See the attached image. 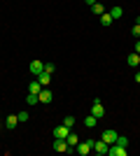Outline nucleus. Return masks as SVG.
<instances>
[{"label": "nucleus", "mask_w": 140, "mask_h": 156, "mask_svg": "<svg viewBox=\"0 0 140 156\" xmlns=\"http://www.w3.org/2000/svg\"><path fill=\"white\" fill-rule=\"evenodd\" d=\"M91 114L96 119H103V114H105V107H103V103H100L98 98L93 100V105H91Z\"/></svg>", "instance_id": "obj_2"}, {"label": "nucleus", "mask_w": 140, "mask_h": 156, "mask_svg": "<svg viewBox=\"0 0 140 156\" xmlns=\"http://www.w3.org/2000/svg\"><path fill=\"white\" fill-rule=\"evenodd\" d=\"M110 14H112L114 19H119L121 14H124V9H121V7H112V9H110Z\"/></svg>", "instance_id": "obj_18"}, {"label": "nucleus", "mask_w": 140, "mask_h": 156, "mask_svg": "<svg viewBox=\"0 0 140 156\" xmlns=\"http://www.w3.org/2000/svg\"><path fill=\"white\" fill-rule=\"evenodd\" d=\"M126 65H128V68H138V65H140V54L133 51V54L126 58Z\"/></svg>", "instance_id": "obj_10"}, {"label": "nucleus", "mask_w": 140, "mask_h": 156, "mask_svg": "<svg viewBox=\"0 0 140 156\" xmlns=\"http://www.w3.org/2000/svg\"><path fill=\"white\" fill-rule=\"evenodd\" d=\"M135 82H138V84H140V70L135 72Z\"/></svg>", "instance_id": "obj_27"}, {"label": "nucleus", "mask_w": 140, "mask_h": 156, "mask_svg": "<svg viewBox=\"0 0 140 156\" xmlns=\"http://www.w3.org/2000/svg\"><path fill=\"white\" fill-rule=\"evenodd\" d=\"M52 149H54V151H61V154H63V151H73L70 147H68V140H59V137H54Z\"/></svg>", "instance_id": "obj_3"}, {"label": "nucleus", "mask_w": 140, "mask_h": 156, "mask_svg": "<svg viewBox=\"0 0 140 156\" xmlns=\"http://www.w3.org/2000/svg\"><path fill=\"white\" fill-rule=\"evenodd\" d=\"M107 156H126V147H121V144H110L107 147Z\"/></svg>", "instance_id": "obj_4"}, {"label": "nucleus", "mask_w": 140, "mask_h": 156, "mask_svg": "<svg viewBox=\"0 0 140 156\" xmlns=\"http://www.w3.org/2000/svg\"><path fill=\"white\" fill-rule=\"evenodd\" d=\"M42 89H45V86H42L40 82H38V77H35L33 82H31V84H28V93H40Z\"/></svg>", "instance_id": "obj_11"}, {"label": "nucleus", "mask_w": 140, "mask_h": 156, "mask_svg": "<svg viewBox=\"0 0 140 156\" xmlns=\"http://www.w3.org/2000/svg\"><path fill=\"white\" fill-rule=\"evenodd\" d=\"M112 21H114V16H112V14H110V12H103V14H100V23H103V26H110V23H112Z\"/></svg>", "instance_id": "obj_13"}, {"label": "nucleus", "mask_w": 140, "mask_h": 156, "mask_svg": "<svg viewBox=\"0 0 140 156\" xmlns=\"http://www.w3.org/2000/svg\"><path fill=\"white\" fill-rule=\"evenodd\" d=\"M84 2H87L89 7H93V5H96V2H98V0H84Z\"/></svg>", "instance_id": "obj_25"}, {"label": "nucleus", "mask_w": 140, "mask_h": 156, "mask_svg": "<svg viewBox=\"0 0 140 156\" xmlns=\"http://www.w3.org/2000/svg\"><path fill=\"white\" fill-rule=\"evenodd\" d=\"M117 144H121V147H128V137L119 135V137H117Z\"/></svg>", "instance_id": "obj_21"}, {"label": "nucleus", "mask_w": 140, "mask_h": 156, "mask_svg": "<svg viewBox=\"0 0 140 156\" xmlns=\"http://www.w3.org/2000/svg\"><path fill=\"white\" fill-rule=\"evenodd\" d=\"M38 82H40L42 86H49V82H52V75H49V72H42V75H38Z\"/></svg>", "instance_id": "obj_15"}, {"label": "nucleus", "mask_w": 140, "mask_h": 156, "mask_svg": "<svg viewBox=\"0 0 140 156\" xmlns=\"http://www.w3.org/2000/svg\"><path fill=\"white\" fill-rule=\"evenodd\" d=\"M16 117H19V124H26L28 121V112H19Z\"/></svg>", "instance_id": "obj_20"}, {"label": "nucleus", "mask_w": 140, "mask_h": 156, "mask_svg": "<svg viewBox=\"0 0 140 156\" xmlns=\"http://www.w3.org/2000/svg\"><path fill=\"white\" fill-rule=\"evenodd\" d=\"M131 33H133L135 37H140V23H133V28H131Z\"/></svg>", "instance_id": "obj_24"}, {"label": "nucleus", "mask_w": 140, "mask_h": 156, "mask_svg": "<svg viewBox=\"0 0 140 156\" xmlns=\"http://www.w3.org/2000/svg\"><path fill=\"white\" fill-rule=\"evenodd\" d=\"M26 103L28 105H38V103H40V96H38V93H28V96H26Z\"/></svg>", "instance_id": "obj_17"}, {"label": "nucleus", "mask_w": 140, "mask_h": 156, "mask_svg": "<svg viewBox=\"0 0 140 156\" xmlns=\"http://www.w3.org/2000/svg\"><path fill=\"white\" fill-rule=\"evenodd\" d=\"M117 137H119V133H117V130H103L100 140H103V142H107V144H114V142H117Z\"/></svg>", "instance_id": "obj_5"}, {"label": "nucleus", "mask_w": 140, "mask_h": 156, "mask_svg": "<svg viewBox=\"0 0 140 156\" xmlns=\"http://www.w3.org/2000/svg\"><path fill=\"white\" fill-rule=\"evenodd\" d=\"M135 54H140V40H135Z\"/></svg>", "instance_id": "obj_26"}, {"label": "nucleus", "mask_w": 140, "mask_h": 156, "mask_svg": "<svg viewBox=\"0 0 140 156\" xmlns=\"http://www.w3.org/2000/svg\"><path fill=\"white\" fill-rule=\"evenodd\" d=\"M84 126H87V128H96V126H98V119L93 117V114H89V117L84 119Z\"/></svg>", "instance_id": "obj_16"}, {"label": "nucleus", "mask_w": 140, "mask_h": 156, "mask_svg": "<svg viewBox=\"0 0 140 156\" xmlns=\"http://www.w3.org/2000/svg\"><path fill=\"white\" fill-rule=\"evenodd\" d=\"M28 70L33 72V77H38V75H42V72H45V63H42V61H31Z\"/></svg>", "instance_id": "obj_6"}, {"label": "nucleus", "mask_w": 140, "mask_h": 156, "mask_svg": "<svg viewBox=\"0 0 140 156\" xmlns=\"http://www.w3.org/2000/svg\"><path fill=\"white\" fill-rule=\"evenodd\" d=\"M16 124H19V117H16V114H9V117L5 119V128H14Z\"/></svg>", "instance_id": "obj_14"}, {"label": "nucleus", "mask_w": 140, "mask_h": 156, "mask_svg": "<svg viewBox=\"0 0 140 156\" xmlns=\"http://www.w3.org/2000/svg\"><path fill=\"white\" fill-rule=\"evenodd\" d=\"M2 128H5V124H0V130H2Z\"/></svg>", "instance_id": "obj_28"}, {"label": "nucleus", "mask_w": 140, "mask_h": 156, "mask_svg": "<svg viewBox=\"0 0 140 156\" xmlns=\"http://www.w3.org/2000/svg\"><path fill=\"white\" fill-rule=\"evenodd\" d=\"M70 130H73V128H68L66 124H61V126H56V128H54V137H59V140H66Z\"/></svg>", "instance_id": "obj_7"}, {"label": "nucleus", "mask_w": 140, "mask_h": 156, "mask_svg": "<svg viewBox=\"0 0 140 156\" xmlns=\"http://www.w3.org/2000/svg\"><path fill=\"white\" fill-rule=\"evenodd\" d=\"M54 70H56V65H54V63H45V72H49V75H54Z\"/></svg>", "instance_id": "obj_23"}, {"label": "nucleus", "mask_w": 140, "mask_h": 156, "mask_svg": "<svg viewBox=\"0 0 140 156\" xmlns=\"http://www.w3.org/2000/svg\"><path fill=\"white\" fill-rule=\"evenodd\" d=\"M38 96H40V103H45V105H49V103H52V91H49L47 86L42 89L40 93H38Z\"/></svg>", "instance_id": "obj_9"}, {"label": "nucleus", "mask_w": 140, "mask_h": 156, "mask_svg": "<svg viewBox=\"0 0 140 156\" xmlns=\"http://www.w3.org/2000/svg\"><path fill=\"white\" fill-rule=\"evenodd\" d=\"M91 9H93V14H98V16H100V14H103V12H105V7L100 5V2H96V5H93Z\"/></svg>", "instance_id": "obj_19"}, {"label": "nucleus", "mask_w": 140, "mask_h": 156, "mask_svg": "<svg viewBox=\"0 0 140 156\" xmlns=\"http://www.w3.org/2000/svg\"><path fill=\"white\" fill-rule=\"evenodd\" d=\"M91 149H93V140H87V142H80L77 147H75V151H77L80 156H87Z\"/></svg>", "instance_id": "obj_1"}, {"label": "nucleus", "mask_w": 140, "mask_h": 156, "mask_svg": "<svg viewBox=\"0 0 140 156\" xmlns=\"http://www.w3.org/2000/svg\"><path fill=\"white\" fill-rule=\"evenodd\" d=\"M68 147H70V149H75V147H77V144H80V137L75 135V133H68Z\"/></svg>", "instance_id": "obj_12"}, {"label": "nucleus", "mask_w": 140, "mask_h": 156, "mask_svg": "<svg viewBox=\"0 0 140 156\" xmlns=\"http://www.w3.org/2000/svg\"><path fill=\"white\" fill-rule=\"evenodd\" d=\"M107 147H110V144L103 142V140H96V142H93V151H96V154H100V156L107 154Z\"/></svg>", "instance_id": "obj_8"}, {"label": "nucleus", "mask_w": 140, "mask_h": 156, "mask_svg": "<svg viewBox=\"0 0 140 156\" xmlns=\"http://www.w3.org/2000/svg\"><path fill=\"white\" fill-rule=\"evenodd\" d=\"M63 124H66L68 128H73V126H75V117H66V119H63Z\"/></svg>", "instance_id": "obj_22"}]
</instances>
